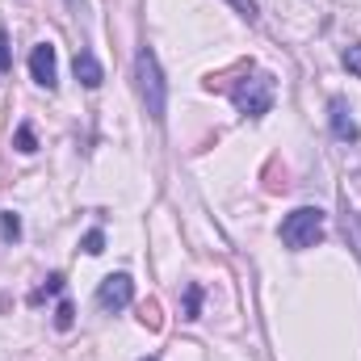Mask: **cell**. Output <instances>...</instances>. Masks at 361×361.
I'll return each mask as SVG.
<instances>
[{
  "label": "cell",
  "mask_w": 361,
  "mask_h": 361,
  "mask_svg": "<svg viewBox=\"0 0 361 361\" xmlns=\"http://www.w3.org/2000/svg\"><path fill=\"white\" fill-rule=\"evenodd\" d=\"M72 72H76V80H80L85 89H101V80H105V72H101V63L92 59V51H76Z\"/></svg>",
  "instance_id": "obj_7"
},
{
  "label": "cell",
  "mask_w": 361,
  "mask_h": 361,
  "mask_svg": "<svg viewBox=\"0 0 361 361\" xmlns=\"http://www.w3.org/2000/svg\"><path fill=\"white\" fill-rule=\"evenodd\" d=\"M345 68L361 76V47H349V51H345Z\"/></svg>",
  "instance_id": "obj_16"
},
{
  "label": "cell",
  "mask_w": 361,
  "mask_h": 361,
  "mask_svg": "<svg viewBox=\"0 0 361 361\" xmlns=\"http://www.w3.org/2000/svg\"><path fill=\"white\" fill-rule=\"evenodd\" d=\"M0 227H4V240H21V219L8 210V214H0Z\"/></svg>",
  "instance_id": "obj_12"
},
{
  "label": "cell",
  "mask_w": 361,
  "mask_h": 361,
  "mask_svg": "<svg viewBox=\"0 0 361 361\" xmlns=\"http://www.w3.org/2000/svg\"><path fill=\"white\" fill-rule=\"evenodd\" d=\"M135 80H139V97H143V109L152 114V122H164L169 89H164V76H160V63H156V51L152 47H143L135 55Z\"/></svg>",
  "instance_id": "obj_1"
},
{
  "label": "cell",
  "mask_w": 361,
  "mask_h": 361,
  "mask_svg": "<svg viewBox=\"0 0 361 361\" xmlns=\"http://www.w3.org/2000/svg\"><path fill=\"white\" fill-rule=\"evenodd\" d=\"M30 76H34L47 92L59 85V63H55V47H51V42H38V47L30 51Z\"/></svg>",
  "instance_id": "obj_5"
},
{
  "label": "cell",
  "mask_w": 361,
  "mask_h": 361,
  "mask_svg": "<svg viewBox=\"0 0 361 361\" xmlns=\"http://www.w3.org/2000/svg\"><path fill=\"white\" fill-rule=\"evenodd\" d=\"M130 298H135V281H130V273H109L105 281H101V290H97V307L101 311H122V307H130Z\"/></svg>",
  "instance_id": "obj_4"
},
{
  "label": "cell",
  "mask_w": 361,
  "mask_h": 361,
  "mask_svg": "<svg viewBox=\"0 0 361 361\" xmlns=\"http://www.w3.org/2000/svg\"><path fill=\"white\" fill-rule=\"evenodd\" d=\"M13 68V55H8V34L0 30V72H8Z\"/></svg>",
  "instance_id": "obj_15"
},
{
  "label": "cell",
  "mask_w": 361,
  "mask_h": 361,
  "mask_svg": "<svg viewBox=\"0 0 361 361\" xmlns=\"http://www.w3.org/2000/svg\"><path fill=\"white\" fill-rule=\"evenodd\" d=\"M72 324H76V307H72V302L63 298V302L55 307V328H59V332H68Z\"/></svg>",
  "instance_id": "obj_10"
},
{
  "label": "cell",
  "mask_w": 361,
  "mask_h": 361,
  "mask_svg": "<svg viewBox=\"0 0 361 361\" xmlns=\"http://www.w3.org/2000/svg\"><path fill=\"white\" fill-rule=\"evenodd\" d=\"M319 240H324V210L302 206V210L286 214V223H281V244L286 248H315Z\"/></svg>",
  "instance_id": "obj_3"
},
{
  "label": "cell",
  "mask_w": 361,
  "mask_h": 361,
  "mask_svg": "<svg viewBox=\"0 0 361 361\" xmlns=\"http://www.w3.org/2000/svg\"><path fill=\"white\" fill-rule=\"evenodd\" d=\"M38 143H34V130L30 126H17V152H34Z\"/></svg>",
  "instance_id": "obj_14"
},
{
  "label": "cell",
  "mask_w": 361,
  "mask_h": 361,
  "mask_svg": "<svg viewBox=\"0 0 361 361\" xmlns=\"http://www.w3.org/2000/svg\"><path fill=\"white\" fill-rule=\"evenodd\" d=\"M332 135L341 143H357L361 139V130H357V122H353V114H349V105H345V97H332Z\"/></svg>",
  "instance_id": "obj_6"
},
{
  "label": "cell",
  "mask_w": 361,
  "mask_h": 361,
  "mask_svg": "<svg viewBox=\"0 0 361 361\" xmlns=\"http://www.w3.org/2000/svg\"><path fill=\"white\" fill-rule=\"evenodd\" d=\"M235 8H240V17H248V21H257V0H231Z\"/></svg>",
  "instance_id": "obj_17"
},
{
  "label": "cell",
  "mask_w": 361,
  "mask_h": 361,
  "mask_svg": "<svg viewBox=\"0 0 361 361\" xmlns=\"http://www.w3.org/2000/svg\"><path fill=\"white\" fill-rule=\"evenodd\" d=\"M139 324H143V328H152V332H160V328H164V315H160V302H156V298L139 302Z\"/></svg>",
  "instance_id": "obj_8"
},
{
  "label": "cell",
  "mask_w": 361,
  "mask_h": 361,
  "mask_svg": "<svg viewBox=\"0 0 361 361\" xmlns=\"http://www.w3.org/2000/svg\"><path fill=\"white\" fill-rule=\"evenodd\" d=\"M59 290H63V273H51V277H47V286H38V290L30 294V307H38L42 298H51V294H59Z\"/></svg>",
  "instance_id": "obj_9"
},
{
  "label": "cell",
  "mask_w": 361,
  "mask_h": 361,
  "mask_svg": "<svg viewBox=\"0 0 361 361\" xmlns=\"http://www.w3.org/2000/svg\"><path fill=\"white\" fill-rule=\"evenodd\" d=\"M143 361H156V357H143Z\"/></svg>",
  "instance_id": "obj_19"
},
{
  "label": "cell",
  "mask_w": 361,
  "mask_h": 361,
  "mask_svg": "<svg viewBox=\"0 0 361 361\" xmlns=\"http://www.w3.org/2000/svg\"><path fill=\"white\" fill-rule=\"evenodd\" d=\"M227 92H231V101H235V109L244 118H261V114H269V105H273V76L269 72H252V76L227 85Z\"/></svg>",
  "instance_id": "obj_2"
},
{
  "label": "cell",
  "mask_w": 361,
  "mask_h": 361,
  "mask_svg": "<svg viewBox=\"0 0 361 361\" xmlns=\"http://www.w3.org/2000/svg\"><path fill=\"white\" fill-rule=\"evenodd\" d=\"M197 311H202V286H189L185 290V319H197Z\"/></svg>",
  "instance_id": "obj_11"
},
{
  "label": "cell",
  "mask_w": 361,
  "mask_h": 361,
  "mask_svg": "<svg viewBox=\"0 0 361 361\" xmlns=\"http://www.w3.org/2000/svg\"><path fill=\"white\" fill-rule=\"evenodd\" d=\"M68 4H72V8H76V13H85V0H68Z\"/></svg>",
  "instance_id": "obj_18"
},
{
  "label": "cell",
  "mask_w": 361,
  "mask_h": 361,
  "mask_svg": "<svg viewBox=\"0 0 361 361\" xmlns=\"http://www.w3.org/2000/svg\"><path fill=\"white\" fill-rule=\"evenodd\" d=\"M80 248H85V252H89V257H97V252H105V235H101V231H89V235H85V244H80Z\"/></svg>",
  "instance_id": "obj_13"
}]
</instances>
